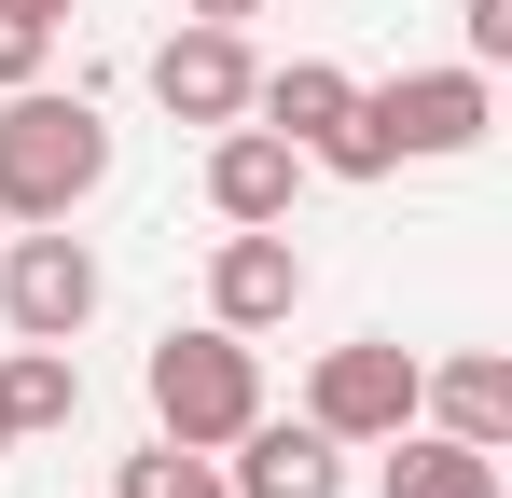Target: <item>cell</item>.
<instances>
[{
  "instance_id": "5bb4252c",
  "label": "cell",
  "mask_w": 512,
  "mask_h": 498,
  "mask_svg": "<svg viewBox=\"0 0 512 498\" xmlns=\"http://www.w3.org/2000/svg\"><path fill=\"white\" fill-rule=\"evenodd\" d=\"M111 498H236V485H222L194 443H153V457H125V485H111Z\"/></svg>"
},
{
  "instance_id": "8fae6325",
  "label": "cell",
  "mask_w": 512,
  "mask_h": 498,
  "mask_svg": "<svg viewBox=\"0 0 512 498\" xmlns=\"http://www.w3.org/2000/svg\"><path fill=\"white\" fill-rule=\"evenodd\" d=\"M346 97H360V83H346L333 56H291V70H263V83H250V111L291 139V153H319V139H333V125H346Z\"/></svg>"
},
{
  "instance_id": "ba28073f",
  "label": "cell",
  "mask_w": 512,
  "mask_h": 498,
  "mask_svg": "<svg viewBox=\"0 0 512 498\" xmlns=\"http://www.w3.org/2000/svg\"><path fill=\"white\" fill-rule=\"evenodd\" d=\"M222 457H236V471H222L236 498H346V443L319 415H250Z\"/></svg>"
},
{
  "instance_id": "d6986e66",
  "label": "cell",
  "mask_w": 512,
  "mask_h": 498,
  "mask_svg": "<svg viewBox=\"0 0 512 498\" xmlns=\"http://www.w3.org/2000/svg\"><path fill=\"white\" fill-rule=\"evenodd\" d=\"M0 457H14V415H0Z\"/></svg>"
},
{
  "instance_id": "2e32d148",
  "label": "cell",
  "mask_w": 512,
  "mask_h": 498,
  "mask_svg": "<svg viewBox=\"0 0 512 498\" xmlns=\"http://www.w3.org/2000/svg\"><path fill=\"white\" fill-rule=\"evenodd\" d=\"M457 28H471V70H499V56H512V0H457Z\"/></svg>"
},
{
  "instance_id": "ac0fdd59",
  "label": "cell",
  "mask_w": 512,
  "mask_h": 498,
  "mask_svg": "<svg viewBox=\"0 0 512 498\" xmlns=\"http://www.w3.org/2000/svg\"><path fill=\"white\" fill-rule=\"evenodd\" d=\"M28 14H56V28H70V0H28Z\"/></svg>"
},
{
  "instance_id": "3957f363",
  "label": "cell",
  "mask_w": 512,
  "mask_h": 498,
  "mask_svg": "<svg viewBox=\"0 0 512 498\" xmlns=\"http://www.w3.org/2000/svg\"><path fill=\"white\" fill-rule=\"evenodd\" d=\"M250 415H263V360H250V332L194 319V332H167V346H153V429H167V443L222 457Z\"/></svg>"
},
{
  "instance_id": "30bf717a",
  "label": "cell",
  "mask_w": 512,
  "mask_h": 498,
  "mask_svg": "<svg viewBox=\"0 0 512 498\" xmlns=\"http://www.w3.org/2000/svg\"><path fill=\"white\" fill-rule=\"evenodd\" d=\"M416 415L499 457V443H512V360H443V374H416Z\"/></svg>"
},
{
  "instance_id": "277c9868",
  "label": "cell",
  "mask_w": 512,
  "mask_h": 498,
  "mask_svg": "<svg viewBox=\"0 0 512 498\" xmlns=\"http://www.w3.org/2000/svg\"><path fill=\"white\" fill-rule=\"evenodd\" d=\"M416 346H388V332H360V346H319V374H305V415L333 429L346 457L360 443H388V429H416Z\"/></svg>"
},
{
  "instance_id": "52a82bcc",
  "label": "cell",
  "mask_w": 512,
  "mask_h": 498,
  "mask_svg": "<svg viewBox=\"0 0 512 498\" xmlns=\"http://www.w3.org/2000/svg\"><path fill=\"white\" fill-rule=\"evenodd\" d=\"M305 305V249H291V222H236V236L208 249V319L222 332H277Z\"/></svg>"
},
{
  "instance_id": "4fadbf2b",
  "label": "cell",
  "mask_w": 512,
  "mask_h": 498,
  "mask_svg": "<svg viewBox=\"0 0 512 498\" xmlns=\"http://www.w3.org/2000/svg\"><path fill=\"white\" fill-rule=\"evenodd\" d=\"M0 415H14V443H28V429H70V415H84V360H70V346H14V360H0Z\"/></svg>"
},
{
  "instance_id": "5b68a950",
  "label": "cell",
  "mask_w": 512,
  "mask_h": 498,
  "mask_svg": "<svg viewBox=\"0 0 512 498\" xmlns=\"http://www.w3.org/2000/svg\"><path fill=\"white\" fill-rule=\"evenodd\" d=\"M0 319H14V346H70L97 319V249L70 222H28L14 263H0Z\"/></svg>"
},
{
  "instance_id": "7c38bea8",
  "label": "cell",
  "mask_w": 512,
  "mask_h": 498,
  "mask_svg": "<svg viewBox=\"0 0 512 498\" xmlns=\"http://www.w3.org/2000/svg\"><path fill=\"white\" fill-rule=\"evenodd\" d=\"M388 498H499V457L457 429H388Z\"/></svg>"
},
{
  "instance_id": "8992f818",
  "label": "cell",
  "mask_w": 512,
  "mask_h": 498,
  "mask_svg": "<svg viewBox=\"0 0 512 498\" xmlns=\"http://www.w3.org/2000/svg\"><path fill=\"white\" fill-rule=\"evenodd\" d=\"M250 28H208V14H180L167 42H153V97H167L180 125H236L250 111Z\"/></svg>"
},
{
  "instance_id": "6da1fadb",
  "label": "cell",
  "mask_w": 512,
  "mask_h": 498,
  "mask_svg": "<svg viewBox=\"0 0 512 498\" xmlns=\"http://www.w3.org/2000/svg\"><path fill=\"white\" fill-rule=\"evenodd\" d=\"M485 125H499V83H485L471 56H457V70L360 83V97H346V125H333V139H319L305 166H333V180H388L402 153H471Z\"/></svg>"
},
{
  "instance_id": "e0dca14e",
  "label": "cell",
  "mask_w": 512,
  "mask_h": 498,
  "mask_svg": "<svg viewBox=\"0 0 512 498\" xmlns=\"http://www.w3.org/2000/svg\"><path fill=\"white\" fill-rule=\"evenodd\" d=\"M180 14H208V28H250V14H263V0H180Z\"/></svg>"
},
{
  "instance_id": "9c48e42d",
  "label": "cell",
  "mask_w": 512,
  "mask_h": 498,
  "mask_svg": "<svg viewBox=\"0 0 512 498\" xmlns=\"http://www.w3.org/2000/svg\"><path fill=\"white\" fill-rule=\"evenodd\" d=\"M305 180H319V166L291 153L277 125H250V111L208 139V208H222V222H291V208H305Z\"/></svg>"
},
{
  "instance_id": "7a4b0ae2",
  "label": "cell",
  "mask_w": 512,
  "mask_h": 498,
  "mask_svg": "<svg viewBox=\"0 0 512 498\" xmlns=\"http://www.w3.org/2000/svg\"><path fill=\"white\" fill-rule=\"evenodd\" d=\"M97 180H111V125H97V97L14 83V97H0V222H70Z\"/></svg>"
},
{
  "instance_id": "9a60e30c",
  "label": "cell",
  "mask_w": 512,
  "mask_h": 498,
  "mask_svg": "<svg viewBox=\"0 0 512 498\" xmlns=\"http://www.w3.org/2000/svg\"><path fill=\"white\" fill-rule=\"evenodd\" d=\"M42 70H56V14L0 0V97H14V83H42Z\"/></svg>"
}]
</instances>
